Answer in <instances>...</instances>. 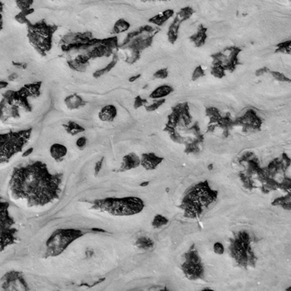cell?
I'll return each mask as SVG.
<instances>
[{"label": "cell", "instance_id": "1", "mask_svg": "<svg viewBox=\"0 0 291 291\" xmlns=\"http://www.w3.org/2000/svg\"><path fill=\"white\" fill-rule=\"evenodd\" d=\"M62 179V173L52 174L45 163L32 162L14 167L9 189L13 199L26 200L28 207H43L58 200Z\"/></svg>", "mask_w": 291, "mask_h": 291}, {"label": "cell", "instance_id": "2", "mask_svg": "<svg viewBox=\"0 0 291 291\" xmlns=\"http://www.w3.org/2000/svg\"><path fill=\"white\" fill-rule=\"evenodd\" d=\"M41 82L26 84L20 90H9L3 94L0 101V120L7 122L9 119L20 118L21 110L31 112L32 107L28 98L38 97L40 94Z\"/></svg>", "mask_w": 291, "mask_h": 291}, {"label": "cell", "instance_id": "3", "mask_svg": "<svg viewBox=\"0 0 291 291\" xmlns=\"http://www.w3.org/2000/svg\"><path fill=\"white\" fill-rule=\"evenodd\" d=\"M32 131L30 128L20 131L0 133V164L9 163L13 157L22 152L29 142Z\"/></svg>", "mask_w": 291, "mask_h": 291}, {"label": "cell", "instance_id": "4", "mask_svg": "<svg viewBox=\"0 0 291 291\" xmlns=\"http://www.w3.org/2000/svg\"><path fill=\"white\" fill-rule=\"evenodd\" d=\"M142 202L137 199H105L93 202L92 209L107 212L112 215H130L139 213L142 209Z\"/></svg>", "mask_w": 291, "mask_h": 291}, {"label": "cell", "instance_id": "5", "mask_svg": "<svg viewBox=\"0 0 291 291\" xmlns=\"http://www.w3.org/2000/svg\"><path fill=\"white\" fill-rule=\"evenodd\" d=\"M86 232L79 229H57L50 235L45 243L44 258L62 255L69 245L84 235Z\"/></svg>", "mask_w": 291, "mask_h": 291}, {"label": "cell", "instance_id": "6", "mask_svg": "<svg viewBox=\"0 0 291 291\" xmlns=\"http://www.w3.org/2000/svg\"><path fill=\"white\" fill-rule=\"evenodd\" d=\"M10 204L0 197V252L17 243L18 229L15 220L9 213Z\"/></svg>", "mask_w": 291, "mask_h": 291}, {"label": "cell", "instance_id": "7", "mask_svg": "<svg viewBox=\"0 0 291 291\" xmlns=\"http://www.w3.org/2000/svg\"><path fill=\"white\" fill-rule=\"evenodd\" d=\"M57 29V26H49L43 20L30 25L28 26L30 43L40 55H45L52 47L53 34Z\"/></svg>", "mask_w": 291, "mask_h": 291}, {"label": "cell", "instance_id": "8", "mask_svg": "<svg viewBox=\"0 0 291 291\" xmlns=\"http://www.w3.org/2000/svg\"><path fill=\"white\" fill-rule=\"evenodd\" d=\"M159 31V28L150 26L140 27L135 32L129 33L123 42V47L133 49L134 52H138L139 50L146 48L152 45L153 38Z\"/></svg>", "mask_w": 291, "mask_h": 291}, {"label": "cell", "instance_id": "9", "mask_svg": "<svg viewBox=\"0 0 291 291\" xmlns=\"http://www.w3.org/2000/svg\"><path fill=\"white\" fill-rule=\"evenodd\" d=\"M1 287L5 290H28V285L23 277L22 273L12 271L7 273L1 279Z\"/></svg>", "mask_w": 291, "mask_h": 291}, {"label": "cell", "instance_id": "10", "mask_svg": "<svg viewBox=\"0 0 291 291\" xmlns=\"http://www.w3.org/2000/svg\"><path fill=\"white\" fill-rule=\"evenodd\" d=\"M194 13V10L191 7H184L180 9V11L176 14L174 20L170 26L168 30V39L170 42H176L178 39V31H179V26L182 23L184 22L185 20H189L192 14Z\"/></svg>", "mask_w": 291, "mask_h": 291}, {"label": "cell", "instance_id": "11", "mask_svg": "<svg viewBox=\"0 0 291 291\" xmlns=\"http://www.w3.org/2000/svg\"><path fill=\"white\" fill-rule=\"evenodd\" d=\"M64 104H66L68 110H74L84 107L87 103L80 95L73 94L65 98Z\"/></svg>", "mask_w": 291, "mask_h": 291}, {"label": "cell", "instance_id": "12", "mask_svg": "<svg viewBox=\"0 0 291 291\" xmlns=\"http://www.w3.org/2000/svg\"><path fill=\"white\" fill-rule=\"evenodd\" d=\"M67 154H68V149L62 143H54L50 147V155L56 162L63 161Z\"/></svg>", "mask_w": 291, "mask_h": 291}, {"label": "cell", "instance_id": "13", "mask_svg": "<svg viewBox=\"0 0 291 291\" xmlns=\"http://www.w3.org/2000/svg\"><path fill=\"white\" fill-rule=\"evenodd\" d=\"M117 115V108L114 105H106L99 112V119L103 122H112Z\"/></svg>", "mask_w": 291, "mask_h": 291}, {"label": "cell", "instance_id": "14", "mask_svg": "<svg viewBox=\"0 0 291 291\" xmlns=\"http://www.w3.org/2000/svg\"><path fill=\"white\" fill-rule=\"evenodd\" d=\"M174 15V11L172 9L165 11L163 13H159L154 17H152L149 20V22L155 24L156 26H161L165 24L167 20H170Z\"/></svg>", "mask_w": 291, "mask_h": 291}, {"label": "cell", "instance_id": "15", "mask_svg": "<svg viewBox=\"0 0 291 291\" xmlns=\"http://www.w3.org/2000/svg\"><path fill=\"white\" fill-rule=\"evenodd\" d=\"M207 28L203 25H200L198 27L197 32L191 36L190 39L195 44V45L201 46L207 39Z\"/></svg>", "mask_w": 291, "mask_h": 291}, {"label": "cell", "instance_id": "16", "mask_svg": "<svg viewBox=\"0 0 291 291\" xmlns=\"http://www.w3.org/2000/svg\"><path fill=\"white\" fill-rule=\"evenodd\" d=\"M33 0H16L17 7L21 10L20 16H22L20 22H24V20H26V15H28L30 13H32V10H30L32 8V5Z\"/></svg>", "mask_w": 291, "mask_h": 291}, {"label": "cell", "instance_id": "17", "mask_svg": "<svg viewBox=\"0 0 291 291\" xmlns=\"http://www.w3.org/2000/svg\"><path fill=\"white\" fill-rule=\"evenodd\" d=\"M161 161L162 159L156 157L154 154H146L142 156V165L147 170H152L155 168Z\"/></svg>", "mask_w": 291, "mask_h": 291}, {"label": "cell", "instance_id": "18", "mask_svg": "<svg viewBox=\"0 0 291 291\" xmlns=\"http://www.w3.org/2000/svg\"><path fill=\"white\" fill-rule=\"evenodd\" d=\"M139 164L140 160L138 157L131 153L123 159L122 168H123V170H129V169L135 168L137 165H139Z\"/></svg>", "mask_w": 291, "mask_h": 291}, {"label": "cell", "instance_id": "19", "mask_svg": "<svg viewBox=\"0 0 291 291\" xmlns=\"http://www.w3.org/2000/svg\"><path fill=\"white\" fill-rule=\"evenodd\" d=\"M172 91H173V88L172 87H170L168 85H163L161 87L156 88L150 97L152 99H159V98L167 96L169 94L172 93Z\"/></svg>", "mask_w": 291, "mask_h": 291}, {"label": "cell", "instance_id": "20", "mask_svg": "<svg viewBox=\"0 0 291 291\" xmlns=\"http://www.w3.org/2000/svg\"><path fill=\"white\" fill-rule=\"evenodd\" d=\"M63 127H64L65 130L67 131V133L70 134L71 136H75L79 133L84 132L85 131V128L81 126L80 124H78L75 122H71V121L63 124Z\"/></svg>", "mask_w": 291, "mask_h": 291}, {"label": "cell", "instance_id": "21", "mask_svg": "<svg viewBox=\"0 0 291 291\" xmlns=\"http://www.w3.org/2000/svg\"><path fill=\"white\" fill-rule=\"evenodd\" d=\"M129 27H130V24L128 21L123 19H120L114 25L113 33L118 34V33L126 32L129 29Z\"/></svg>", "mask_w": 291, "mask_h": 291}, {"label": "cell", "instance_id": "22", "mask_svg": "<svg viewBox=\"0 0 291 291\" xmlns=\"http://www.w3.org/2000/svg\"><path fill=\"white\" fill-rule=\"evenodd\" d=\"M136 246L140 249H144V250H149L150 249H152V247L154 246V244H153L152 239L146 238V237H142L136 241Z\"/></svg>", "mask_w": 291, "mask_h": 291}, {"label": "cell", "instance_id": "23", "mask_svg": "<svg viewBox=\"0 0 291 291\" xmlns=\"http://www.w3.org/2000/svg\"><path fill=\"white\" fill-rule=\"evenodd\" d=\"M116 63H117V60H115L113 62H110V64L108 65L107 68H104V69H101L99 71L95 72L94 74V77L98 78L99 76H101V75H104L105 73L110 71V70H111V69L114 68V66L116 65Z\"/></svg>", "mask_w": 291, "mask_h": 291}, {"label": "cell", "instance_id": "24", "mask_svg": "<svg viewBox=\"0 0 291 291\" xmlns=\"http://www.w3.org/2000/svg\"><path fill=\"white\" fill-rule=\"evenodd\" d=\"M167 222H168V220L167 219H165V217L158 215V216L155 217V219L153 220V226L154 227H160L163 225L167 224Z\"/></svg>", "mask_w": 291, "mask_h": 291}, {"label": "cell", "instance_id": "25", "mask_svg": "<svg viewBox=\"0 0 291 291\" xmlns=\"http://www.w3.org/2000/svg\"><path fill=\"white\" fill-rule=\"evenodd\" d=\"M277 52L290 54V41H286V42H282L281 43V44H279Z\"/></svg>", "mask_w": 291, "mask_h": 291}, {"label": "cell", "instance_id": "26", "mask_svg": "<svg viewBox=\"0 0 291 291\" xmlns=\"http://www.w3.org/2000/svg\"><path fill=\"white\" fill-rule=\"evenodd\" d=\"M205 73L203 70H202V68L201 67H198L193 72V75H192V80H197L199 78L202 77L204 76Z\"/></svg>", "mask_w": 291, "mask_h": 291}, {"label": "cell", "instance_id": "27", "mask_svg": "<svg viewBox=\"0 0 291 291\" xmlns=\"http://www.w3.org/2000/svg\"><path fill=\"white\" fill-rule=\"evenodd\" d=\"M87 144V138L85 136H81L80 138H78L77 141H76V146L80 150H83L85 148V146Z\"/></svg>", "mask_w": 291, "mask_h": 291}, {"label": "cell", "instance_id": "28", "mask_svg": "<svg viewBox=\"0 0 291 291\" xmlns=\"http://www.w3.org/2000/svg\"><path fill=\"white\" fill-rule=\"evenodd\" d=\"M168 76V71L167 69H160L159 71H157L154 75V77L159 78V79H165Z\"/></svg>", "mask_w": 291, "mask_h": 291}, {"label": "cell", "instance_id": "29", "mask_svg": "<svg viewBox=\"0 0 291 291\" xmlns=\"http://www.w3.org/2000/svg\"><path fill=\"white\" fill-rule=\"evenodd\" d=\"M164 103H165V100L158 101L154 104H152V105H150L149 107H146V110H148V111H154L158 108L160 107Z\"/></svg>", "mask_w": 291, "mask_h": 291}, {"label": "cell", "instance_id": "30", "mask_svg": "<svg viewBox=\"0 0 291 291\" xmlns=\"http://www.w3.org/2000/svg\"><path fill=\"white\" fill-rule=\"evenodd\" d=\"M272 75H273V76H274L276 80H278V81H289V79H288L285 75H282L281 73H279V72H272Z\"/></svg>", "mask_w": 291, "mask_h": 291}, {"label": "cell", "instance_id": "31", "mask_svg": "<svg viewBox=\"0 0 291 291\" xmlns=\"http://www.w3.org/2000/svg\"><path fill=\"white\" fill-rule=\"evenodd\" d=\"M214 252L218 255H222L224 253V246L220 243H216L214 246Z\"/></svg>", "mask_w": 291, "mask_h": 291}, {"label": "cell", "instance_id": "32", "mask_svg": "<svg viewBox=\"0 0 291 291\" xmlns=\"http://www.w3.org/2000/svg\"><path fill=\"white\" fill-rule=\"evenodd\" d=\"M103 163H104V159H101L100 161L97 162L96 164H95V168H94L95 174H98V172H100L101 168H102V165H103Z\"/></svg>", "mask_w": 291, "mask_h": 291}, {"label": "cell", "instance_id": "33", "mask_svg": "<svg viewBox=\"0 0 291 291\" xmlns=\"http://www.w3.org/2000/svg\"><path fill=\"white\" fill-rule=\"evenodd\" d=\"M269 72V69L268 68H263V69H259L256 72V75L259 76V75H262L263 74H265V73H268Z\"/></svg>", "mask_w": 291, "mask_h": 291}, {"label": "cell", "instance_id": "34", "mask_svg": "<svg viewBox=\"0 0 291 291\" xmlns=\"http://www.w3.org/2000/svg\"><path fill=\"white\" fill-rule=\"evenodd\" d=\"M32 151H33V148H32V147H31L30 149H28L27 150V151H26V152H24V153H23L22 154L23 158H26V157H27V156H29L30 154L32 153Z\"/></svg>", "mask_w": 291, "mask_h": 291}, {"label": "cell", "instance_id": "35", "mask_svg": "<svg viewBox=\"0 0 291 291\" xmlns=\"http://www.w3.org/2000/svg\"><path fill=\"white\" fill-rule=\"evenodd\" d=\"M8 86V82L6 81H0V89H3Z\"/></svg>", "mask_w": 291, "mask_h": 291}, {"label": "cell", "instance_id": "36", "mask_svg": "<svg viewBox=\"0 0 291 291\" xmlns=\"http://www.w3.org/2000/svg\"><path fill=\"white\" fill-rule=\"evenodd\" d=\"M17 77H18V75L15 74V73H13L12 75H9V77H8V80L11 81H13L14 80H16Z\"/></svg>", "mask_w": 291, "mask_h": 291}, {"label": "cell", "instance_id": "37", "mask_svg": "<svg viewBox=\"0 0 291 291\" xmlns=\"http://www.w3.org/2000/svg\"><path fill=\"white\" fill-rule=\"evenodd\" d=\"M140 76H141L140 75H136V76H132V77L129 79V81H130V82H133V81H135L136 80H137V79H138Z\"/></svg>", "mask_w": 291, "mask_h": 291}, {"label": "cell", "instance_id": "38", "mask_svg": "<svg viewBox=\"0 0 291 291\" xmlns=\"http://www.w3.org/2000/svg\"><path fill=\"white\" fill-rule=\"evenodd\" d=\"M142 2H159V1H171V0H142Z\"/></svg>", "mask_w": 291, "mask_h": 291}, {"label": "cell", "instance_id": "39", "mask_svg": "<svg viewBox=\"0 0 291 291\" xmlns=\"http://www.w3.org/2000/svg\"><path fill=\"white\" fill-rule=\"evenodd\" d=\"M149 184V182H146V183H143V184H141V186H146L147 184Z\"/></svg>", "mask_w": 291, "mask_h": 291}]
</instances>
